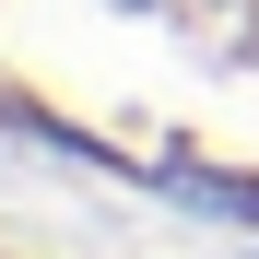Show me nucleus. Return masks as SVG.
Segmentation results:
<instances>
[{"label":"nucleus","instance_id":"1","mask_svg":"<svg viewBox=\"0 0 259 259\" xmlns=\"http://www.w3.org/2000/svg\"><path fill=\"white\" fill-rule=\"evenodd\" d=\"M0 59L200 142H259V0H0Z\"/></svg>","mask_w":259,"mask_h":259}]
</instances>
